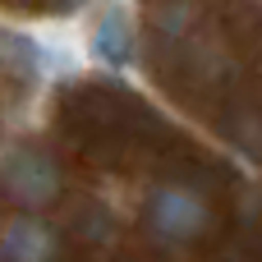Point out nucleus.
I'll return each mask as SVG.
<instances>
[{
	"label": "nucleus",
	"mask_w": 262,
	"mask_h": 262,
	"mask_svg": "<svg viewBox=\"0 0 262 262\" xmlns=\"http://www.w3.org/2000/svg\"><path fill=\"white\" fill-rule=\"evenodd\" d=\"M147 226L161 244H189L207 226V203L189 184H161L147 198Z\"/></svg>",
	"instance_id": "obj_1"
},
{
	"label": "nucleus",
	"mask_w": 262,
	"mask_h": 262,
	"mask_svg": "<svg viewBox=\"0 0 262 262\" xmlns=\"http://www.w3.org/2000/svg\"><path fill=\"white\" fill-rule=\"evenodd\" d=\"M5 189H9L14 203H23V207H41V203L55 198L60 180H55V166H51L46 157H37V152H18V157H9V166H5Z\"/></svg>",
	"instance_id": "obj_2"
},
{
	"label": "nucleus",
	"mask_w": 262,
	"mask_h": 262,
	"mask_svg": "<svg viewBox=\"0 0 262 262\" xmlns=\"http://www.w3.org/2000/svg\"><path fill=\"white\" fill-rule=\"evenodd\" d=\"M92 51H97L106 64H129V60H134V32H129V23H124L120 9H111V14L97 18V28H92Z\"/></svg>",
	"instance_id": "obj_3"
},
{
	"label": "nucleus",
	"mask_w": 262,
	"mask_h": 262,
	"mask_svg": "<svg viewBox=\"0 0 262 262\" xmlns=\"http://www.w3.org/2000/svg\"><path fill=\"white\" fill-rule=\"evenodd\" d=\"M0 51H5V64L9 69H18V74H28V78H41V74H51V51L41 46V41H32V37H23V32H0Z\"/></svg>",
	"instance_id": "obj_4"
},
{
	"label": "nucleus",
	"mask_w": 262,
	"mask_h": 262,
	"mask_svg": "<svg viewBox=\"0 0 262 262\" xmlns=\"http://www.w3.org/2000/svg\"><path fill=\"white\" fill-rule=\"evenodd\" d=\"M5 258L9 262H51V230L41 221H14L5 235Z\"/></svg>",
	"instance_id": "obj_5"
},
{
	"label": "nucleus",
	"mask_w": 262,
	"mask_h": 262,
	"mask_svg": "<svg viewBox=\"0 0 262 262\" xmlns=\"http://www.w3.org/2000/svg\"><path fill=\"white\" fill-rule=\"evenodd\" d=\"M51 5H60V9H78V5H88V0H51Z\"/></svg>",
	"instance_id": "obj_6"
}]
</instances>
